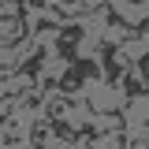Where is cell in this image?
<instances>
[{
  "instance_id": "cell-1",
  "label": "cell",
  "mask_w": 149,
  "mask_h": 149,
  "mask_svg": "<svg viewBox=\"0 0 149 149\" xmlns=\"http://www.w3.org/2000/svg\"><path fill=\"white\" fill-rule=\"evenodd\" d=\"M30 34H34V30L26 26V8H19L11 15L0 11V49H15V45H22Z\"/></svg>"
},
{
  "instance_id": "cell-4",
  "label": "cell",
  "mask_w": 149,
  "mask_h": 149,
  "mask_svg": "<svg viewBox=\"0 0 149 149\" xmlns=\"http://www.w3.org/2000/svg\"><path fill=\"white\" fill-rule=\"evenodd\" d=\"M49 130H52L56 138H63L67 146H74V142H78V130H74L67 119H49Z\"/></svg>"
},
{
  "instance_id": "cell-7",
  "label": "cell",
  "mask_w": 149,
  "mask_h": 149,
  "mask_svg": "<svg viewBox=\"0 0 149 149\" xmlns=\"http://www.w3.org/2000/svg\"><path fill=\"white\" fill-rule=\"evenodd\" d=\"M123 93H127V97H142V93H146L142 78H138V74H127V78H123Z\"/></svg>"
},
{
  "instance_id": "cell-8",
  "label": "cell",
  "mask_w": 149,
  "mask_h": 149,
  "mask_svg": "<svg viewBox=\"0 0 149 149\" xmlns=\"http://www.w3.org/2000/svg\"><path fill=\"white\" fill-rule=\"evenodd\" d=\"M127 149H146V142L138 138V142H127Z\"/></svg>"
},
{
  "instance_id": "cell-6",
  "label": "cell",
  "mask_w": 149,
  "mask_h": 149,
  "mask_svg": "<svg viewBox=\"0 0 149 149\" xmlns=\"http://www.w3.org/2000/svg\"><path fill=\"white\" fill-rule=\"evenodd\" d=\"M41 63H45V49H34V56H30L26 63H19L15 74H30V78H37V74H41Z\"/></svg>"
},
{
  "instance_id": "cell-3",
  "label": "cell",
  "mask_w": 149,
  "mask_h": 149,
  "mask_svg": "<svg viewBox=\"0 0 149 149\" xmlns=\"http://www.w3.org/2000/svg\"><path fill=\"white\" fill-rule=\"evenodd\" d=\"M82 82H86V78H82L78 71H74V67H67V71H63L60 78H56V86H60V93H78V90H82Z\"/></svg>"
},
{
  "instance_id": "cell-2",
  "label": "cell",
  "mask_w": 149,
  "mask_h": 149,
  "mask_svg": "<svg viewBox=\"0 0 149 149\" xmlns=\"http://www.w3.org/2000/svg\"><path fill=\"white\" fill-rule=\"evenodd\" d=\"M97 52H101V63H104V82H108V86H119V74H123L119 45H116V41H101Z\"/></svg>"
},
{
  "instance_id": "cell-5",
  "label": "cell",
  "mask_w": 149,
  "mask_h": 149,
  "mask_svg": "<svg viewBox=\"0 0 149 149\" xmlns=\"http://www.w3.org/2000/svg\"><path fill=\"white\" fill-rule=\"evenodd\" d=\"M30 146L34 149H49V123L45 119H34L30 123Z\"/></svg>"
}]
</instances>
